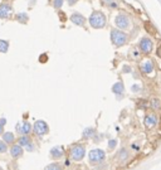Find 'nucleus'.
Returning a JSON list of instances; mask_svg holds the SVG:
<instances>
[{
  "label": "nucleus",
  "mask_w": 161,
  "mask_h": 170,
  "mask_svg": "<svg viewBox=\"0 0 161 170\" xmlns=\"http://www.w3.org/2000/svg\"><path fill=\"white\" fill-rule=\"evenodd\" d=\"M32 141H33V140H32V137H30V136L20 135V136H19V139L17 140V144H18V145H20L22 148H25V146H28Z\"/></svg>",
  "instance_id": "obj_17"
},
{
  "label": "nucleus",
  "mask_w": 161,
  "mask_h": 170,
  "mask_svg": "<svg viewBox=\"0 0 161 170\" xmlns=\"http://www.w3.org/2000/svg\"><path fill=\"white\" fill-rule=\"evenodd\" d=\"M132 148H133V149H136V151H139V149H140L137 145H135V144H133V145H132Z\"/></svg>",
  "instance_id": "obj_33"
},
{
  "label": "nucleus",
  "mask_w": 161,
  "mask_h": 170,
  "mask_svg": "<svg viewBox=\"0 0 161 170\" xmlns=\"http://www.w3.org/2000/svg\"><path fill=\"white\" fill-rule=\"evenodd\" d=\"M139 88H140L139 86H132V91H133V92H137V91H140Z\"/></svg>",
  "instance_id": "obj_30"
},
{
  "label": "nucleus",
  "mask_w": 161,
  "mask_h": 170,
  "mask_svg": "<svg viewBox=\"0 0 161 170\" xmlns=\"http://www.w3.org/2000/svg\"><path fill=\"white\" fill-rule=\"evenodd\" d=\"M62 5H63V0H54V2H53V6L56 9H61Z\"/></svg>",
  "instance_id": "obj_25"
},
{
  "label": "nucleus",
  "mask_w": 161,
  "mask_h": 170,
  "mask_svg": "<svg viewBox=\"0 0 161 170\" xmlns=\"http://www.w3.org/2000/svg\"><path fill=\"white\" fill-rule=\"evenodd\" d=\"M69 19L73 24L78 25V27H84L86 25V18L82 14H79V13H73V14L69 17Z\"/></svg>",
  "instance_id": "obj_11"
},
{
  "label": "nucleus",
  "mask_w": 161,
  "mask_h": 170,
  "mask_svg": "<svg viewBox=\"0 0 161 170\" xmlns=\"http://www.w3.org/2000/svg\"><path fill=\"white\" fill-rule=\"evenodd\" d=\"M143 124H145V127L149 128V130H152L154 127H156V125L159 124V117L155 112H149L146 113L145 119H143Z\"/></svg>",
  "instance_id": "obj_8"
},
{
  "label": "nucleus",
  "mask_w": 161,
  "mask_h": 170,
  "mask_svg": "<svg viewBox=\"0 0 161 170\" xmlns=\"http://www.w3.org/2000/svg\"><path fill=\"white\" fill-rule=\"evenodd\" d=\"M160 124H161V120H160Z\"/></svg>",
  "instance_id": "obj_35"
},
{
  "label": "nucleus",
  "mask_w": 161,
  "mask_h": 170,
  "mask_svg": "<svg viewBox=\"0 0 161 170\" xmlns=\"http://www.w3.org/2000/svg\"><path fill=\"white\" fill-rule=\"evenodd\" d=\"M9 151H10V155H11L13 159H19V158H22L23 154H24V149L20 145H18L17 142L13 144V145L10 146V150Z\"/></svg>",
  "instance_id": "obj_10"
},
{
  "label": "nucleus",
  "mask_w": 161,
  "mask_h": 170,
  "mask_svg": "<svg viewBox=\"0 0 161 170\" xmlns=\"http://www.w3.org/2000/svg\"><path fill=\"white\" fill-rule=\"evenodd\" d=\"M106 160V152L102 149H93L88 152V164L92 166H97L103 164Z\"/></svg>",
  "instance_id": "obj_3"
},
{
  "label": "nucleus",
  "mask_w": 161,
  "mask_h": 170,
  "mask_svg": "<svg viewBox=\"0 0 161 170\" xmlns=\"http://www.w3.org/2000/svg\"><path fill=\"white\" fill-rule=\"evenodd\" d=\"M50 156H52V159H54V160H58L61 159L62 156L64 155V149L62 146H54V148H52L50 149Z\"/></svg>",
  "instance_id": "obj_14"
},
{
  "label": "nucleus",
  "mask_w": 161,
  "mask_h": 170,
  "mask_svg": "<svg viewBox=\"0 0 161 170\" xmlns=\"http://www.w3.org/2000/svg\"><path fill=\"white\" fill-rule=\"evenodd\" d=\"M139 49H140V52L141 53H143V54H150L151 52H152V49H154V43H152V41L150 38H142L141 41H140V43H139Z\"/></svg>",
  "instance_id": "obj_7"
},
{
  "label": "nucleus",
  "mask_w": 161,
  "mask_h": 170,
  "mask_svg": "<svg viewBox=\"0 0 161 170\" xmlns=\"http://www.w3.org/2000/svg\"><path fill=\"white\" fill-rule=\"evenodd\" d=\"M33 132L39 137L45 136L49 134V126L44 120H38L33 125Z\"/></svg>",
  "instance_id": "obj_5"
},
{
  "label": "nucleus",
  "mask_w": 161,
  "mask_h": 170,
  "mask_svg": "<svg viewBox=\"0 0 161 170\" xmlns=\"http://www.w3.org/2000/svg\"><path fill=\"white\" fill-rule=\"evenodd\" d=\"M17 18H18V20L22 22V23H26V20H28V15L24 14V13H23V14H19Z\"/></svg>",
  "instance_id": "obj_24"
},
{
  "label": "nucleus",
  "mask_w": 161,
  "mask_h": 170,
  "mask_svg": "<svg viewBox=\"0 0 161 170\" xmlns=\"http://www.w3.org/2000/svg\"><path fill=\"white\" fill-rule=\"evenodd\" d=\"M95 134H96V130L93 128V127H88V128H86L84 131H83V139H91V137H93L95 136Z\"/></svg>",
  "instance_id": "obj_20"
},
{
  "label": "nucleus",
  "mask_w": 161,
  "mask_h": 170,
  "mask_svg": "<svg viewBox=\"0 0 161 170\" xmlns=\"http://www.w3.org/2000/svg\"><path fill=\"white\" fill-rule=\"evenodd\" d=\"M150 107H151L152 110H155V111L160 110V109H161V101H160V98H157V97L151 98V100H150Z\"/></svg>",
  "instance_id": "obj_19"
},
{
  "label": "nucleus",
  "mask_w": 161,
  "mask_h": 170,
  "mask_svg": "<svg viewBox=\"0 0 161 170\" xmlns=\"http://www.w3.org/2000/svg\"><path fill=\"white\" fill-rule=\"evenodd\" d=\"M104 2L108 4V5H111V6H113V8H116L117 6V4L115 3V0H104Z\"/></svg>",
  "instance_id": "obj_28"
},
{
  "label": "nucleus",
  "mask_w": 161,
  "mask_h": 170,
  "mask_svg": "<svg viewBox=\"0 0 161 170\" xmlns=\"http://www.w3.org/2000/svg\"><path fill=\"white\" fill-rule=\"evenodd\" d=\"M11 13V5L8 3H2L0 4V19H6L9 18Z\"/></svg>",
  "instance_id": "obj_12"
},
{
  "label": "nucleus",
  "mask_w": 161,
  "mask_h": 170,
  "mask_svg": "<svg viewBox=\"0 0 161 170\" xmlns=\"http://www.w3.org/2000/svg\"><path fill=\"white\" fill-rule=\"evenodd\" d=\"M5 122H6V121H5V119H2V121H0V124H2L3 126L5 125Z\"/></svg>",
  "instance_id": "obj_34"
},
{
  "label": "nucleus",
  "mask_w": 161,
  "mask_h": 170,
  "mask_svg": "<svg viewBox=\"0 0 161 170\" xmlns=\"http://www.w3.org/2000/svg\"><path fill=\"white\" fill-rule=\"evenodd\" d=\"M26 148V150H28V151H34V149H35V146H34V144H33V141L29 144V145L28 146H25Z\"/></svg>",
  "instance_id": "obj_27"
},
{
  "label": "nucleus",
  "mask_w": 161,
  "mask_h": 170,
  "mask_svg": "<svg viewBox=\"0 0 161 170\" xmlns=\"http://www.w3.org/2000/svg\"><path fill=\"white\" fill-rule=\"evenodd\" d=\"M68 156L72 161H76V163L82 161L86 156V146L83 144H73L72 146H69Z\"/></svg>",
  "instance_id": "obj_2"
},
{
  "label": "nucleus",
  "mask_w": 161,
  "mask_h": 170,
  "mask_svg": "<svg viewBox=\"0 0 161 170\" xmlns=\"http://www.w3.org/2000/svg\"><path fill=\"white\" fill-rule=\"evenodd\" d=\"M9 50V42L5 39H0V53H6Z\"/></svg>",
  "instance_id": "obj_21"
},
{
  "label": "nucleus",
  "mask_w": 161,
  "mask_h": 170,
  "mask_svg": "<svg viewBox=\"0 0 161 170\" xmlns=\"http://www.w3.org/2000/svg\"><path fill=\"white\" fill-rule=\"evenodd\" d=\"M77 2H78V0H68V4L69 5H74Z\"/></svg>",
  "instance_id": "obj_32"
},
{
  "label": "nucleus",
  "mask_w": 161,
  "mask_h": 170,
  "mask_svg": "<svg viewBox=\"0 0 161 170\" xmlns=\"http://www.w3.org/2000/svg\"><path fill=\"white\" fill-rule=\"evenodd\" d=\"M88 22H89V25L92 28L95 29H102L106 27L107 24V19H106V15L103 14L102 11L100 10H95L92 13V14L89 15L88 18Z\"/></svg>",
  "instance_id": "obj_1"
},
{
  "label": "nucleus",
  "mask_w": 161,
  "mask_h": 170,
  "mask_svg": "<svg viewBox=\"0 0 161 170\" xmlns=\"http://www.w3.org/2000/svg\"><path fill=\"white\" fill-rule=\"evenodd\" d=\"M9 150V148H8V145L3 141V140H0V154H4V152H6Z\"/></svg>",
  "instance_id": "obj_23"
},
{
  "label": "nucleus",
  "mask_w": 161,
  "mask_h": 170,
  "mask_svg": "<svg viewBox=\"0 0 161 170\" xmlns=\"http://www.w3.org/2000/svg\"><path fill=\"white\" fill-rule=\"evenodd\" d=\"M18 132L19 136L20 135H26V136H30V134L33 132V125L28 121H23L22 125L18 127Z\"/></svg>",
  "instance_id": "obj_9"
},
{
  "label": "nucleus",
  "mask_w": 161,
  "mask_h": 170,
  "mask_svg": "<svg viewBox=\"0 0 161 170\" xmlns=\"http://www.w3.org/2000/svg\"><path fill=\"white\" fill-rule=\"evenodd\" d=\"M5 131H4V126L2 125V124H0V135H3Z\"/></svg>",
  "instance_id": "obj_31"
},
{
  "label": "nucleus",
  "mask_w": 161,
  "mask_h": 170,
  "mask_svg": "<svg viewBox=\"0 0 161 170\" xmlns=\"http://www.w3.org/2000/svg\"><path fill=\"white\" fill-rule=\"evenodd\" d=\"M115 24H116V27H117L118 29H122V30L128 29L130 25H131L130 18H128L126 14H124V13H120V14L116 15V18H115Z\"/></svg>",
  "instance_id": "obj_6"
},
{
  "label": "nucleus",
  "mask_w": 161,
  "mask_h": 170,
  "mask_svg": "<svg viewBox=\"0 0 161 170\" xmlns=\"http://www.w3.org/2000/svg\"><path fill=\"white\" fill-rule=\"evenodd\" d=\"M44 170H63V166L59 163H50L44 168Z\"/></svg>",
  "instance_id": "obj_22"
},
{
  "label": "nucleus",
  "mask_w": 161,
  "mask_h": 170,
  "mask_svg": "<svg viewBox=\"0 0 161 170\" xmlns=\"http://www.w3.org/2000/svg\"><path fill=\"white\" fill-rule=\"evenodd\" d=\"M2 140L6 144V145L9 146H11L13 144H15L17 142V139H15V135L13 134V132H10V131H6V132H4L3 135H2Z\"/></svg>",
  "instance_id": "obj_15"
},
{
  "label": "nucleus",
  "mask_w": 161,
  "mask_h": 170,
  "mask_svg": "<svg viewBox=\"0 0 161 170\" xmlns=\"http://www.w3.org/2000/svg\"><path fill=\"white\" fill-rule=\"evenodd\" d=\"M156 54H157L159 58H161V47H159V48L156 49Z\"/></svg>",
  "instance_id": "obj_29"
},
{
  "label": "nucleus",
  "mask_w": 161,
  "mask_h": 170,
  "mask_svg": "<svg viewBox=\"0 0 161 170\" xmlns=\"http://www.w3.org/2000/svg\"><path fill=\"white\" fill-rule=\"evenodd\" d=\"M110 38L115 47H122L128 42V35L120 29H112L110 33Z\"/></svg>",
  "instance_id": "obj_4"
},
{
  "label": "nucleus",
  "mask_w": 161,
  "mask_h": 170,
  "mask_svg": "<svg viewBox=\"0 0 161 170\" xmlns=\"http://www.w3.org/2000/svg\"><path fill=\"white\" fill-rule=\"evenodd\" d=\"M140 69H141V72L145 73V74H150V73L154 71V63H152L150 59H146L145 62L141 63Z\"/></svg>",
  "instance_id": "obj_13"
},
{
  "label": "nucleus",
  "mask_w": 161,
  "mask_h": 170,
  "mask_svg": "<svg viewBox=\"0 0 161 170\" xmlns=\"http://www.w3.org/2000/svg\"><path fill=\"white\" fill-rule=\"evenodd\" d=\"M124 91H125V87H124V83L122 82H116L112 86V92L116 93V95H122Z\"/></svg>",
  "instance_id": "obj_18"
},
{
  "label": "nucleus",
  "mask_w": 161,
  "mask_h": 170,
  "mask_svg": "<svg viewBox=\"0 0 161 170\" xmlns=\"http://www.w3.org/2000/svg\"><path fill=\"white\" fill-rule=\"evenodd\" d=\"M116 158H117V160H118L120 163H126V161L128 160V158H130V152H128L127 149L122 148L121 150H118V152H117V155H116Z\"/></svg>",
  "instance_id": "obj_16"
},
{
  "label": "nucleus",
  "mask_w": 161,
  "mask_h": 170,
  "mask_svg": "<svg viewBox=\"0 0 161 170\" xmlns=\"http://www.w3.org/2000/svg\"><path fill=\"white\" fill-rule=\"evenodd\" d=\"M116 145H117V141H116V140H110V141H108V148H110L111 150H113V149L116 148Z\"/></svg>",
  "instance_id": "obj_26"
}]
</instances>
